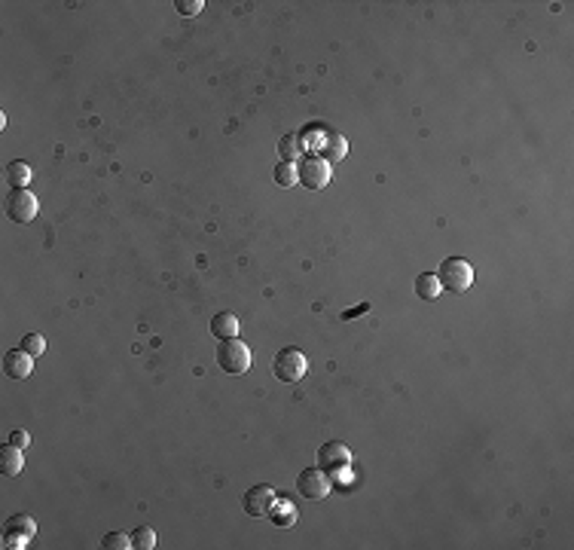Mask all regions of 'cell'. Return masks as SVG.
<instances>
[{
	"instance_id": "2",
	"label": "cell",
	"mask_w": 574,
	"mask_h": 550,
	"mask_svg": "<svg viewBox=\"0 0 574 550\" xmlns=\"http://www.w3.org/2000/svg\"><path fill=\"white\" fill-rule=\"evenodd\" d=\"M437 278H440V287H446V291L464 294L473 285V269H471L468 260H461V257H446L440 263V269H437Z\"/></svg>"
},
{
	"instance_id": "10",
	"label": "cell",
	"mask_w": 574,
	"mask_h": 550,
	"mask_svg": "<svg viewBox=\"0 0 574 550\" xmlns=\"http://www.w3.org/2000/svg\"><path fill=\"white\" fill-rule=\"evenodd\" d=\"M31 370H34V358L25 349H9L4 355V373L9 379H25V376H31Z\"/></svg>"
},
{
	"instance_id": "16",
	"label": "cell",
	"mask_w": 574,
	"mask_h": 550,
	"mask_svg": "<svg viewBox=\"0 0 574 550\" xmlns=\"http://www.w3.org/2000/svg\"><path fill=\"white\" fill-rule=\"evenodd\" d=\"M18 349H25L31 358H37V355H43L46 352V340H43V333H28L22 336V343H18Z\"/></svg>"
},
{
	"instance_id": "8",
	"label": "cell",
	"mask_w": 574,
	"mask_h": 550,
	"mask_svg": "<svg viewBox=\"0 0 574 550\" xmlns=\"http://www.w3.org/2000/svg\"><path fill=\"white\" fill-rule=\"evenodd\" d=\"M297 181L309 190H324L330 183V162L321 156H306L297 168Z\"/></svg>"
},
{
	"instance_id": "21",
	"label": "cell",
	"mask_w": 574,
	"mask_h": 550,
	"mask_svg": "<svg viewBox=\"0 0 574 550\" xmlns=\"http://www.w3.org/2000/svg\"><path fill=\"white\" fill-rule=\"evenodd\" d=\"M278 514H275V526H294V508L287 501H278Z\"/></svg>"
},
{
	"instance_id": "23",
	"label": "cell",
	"mask_w": 574,
	"mask_h": 550,
	"mask_svg": "<svg viewBox=\"0 0 574 550\" xmlns=\"http://www.w3.org/2000/svg\"><path fill=\"white\" fill-rule=\"evenodd\" d=\"M9 443H13V447H18V449H25V447H31V434L22 431V428H16L13 434H9Z\"/></svg>"
},
{
	"instance_id": "17",
	"label": "cell",
	"mask_w": 574,
	"mask_h": 550,
	"mask_svg": "<svg viewBox=\"0 0 574 550\" xmlns=\"http://www.w3.org/2000/svg\"><path fill=\"white\" fill-rule=\"evenodd\" d=\"M275 183H278V187H294V183H297V168H294V162H285V159L278 162V168H275Z\"/></svg>"
},
{
	"instance_id": "19",
	"label": "cell",
	"mask_w": 574,
	"mask_h": 550,
	"mask_svg": "<svg viewBox=\"0 0 574 550\" xmlns=\"http://www.w3.org/2000/svg\"><path fill=\"white\" fill-rule=\"evenodd\" d=\"M324 150H327V156L343 159L345 156V138L343 134H324Z\"/></svg>"
},
{
	"instance_id": "15",
	"label": "cell",
	"mask_w": 574,
	"mask_h": 550,
	"mask_svg": "<svg viewBox=\"0 0 574 550\" xmlns=\"http://www.w3.org/2000/svg\"><path fill=\"white\" fill-rule=\"evenodd\" d=\"M132 547H138V550H153L156 547V532H153L150 526H138L132 532Z\"/></svg>"
},
{
	"instance_id": "22",
	"label": "cell",
	"mask_w": 574,
	"mask_h": 550,
	"mask_svg": "<svg viewBox=\"0 0 574 550\" xmlns=\"http://www.w3.org/2000/svg\"><path fill=\"white\" fill-rule=\"evenodd\" d=\"M174 6H178V13H180V16H199L205 4H202V0H178Z\"/></svg>"
},
{
	"instance_id": "6",
	"label": "cell",
	"mask_w": 574,
	"mask_h": 550,
	"mask_svg": "<svg viewBox=\"0 0 574 550\" xmlns=\"http://www.w3.org/2000/svg\"><path fill=\"white\" fill-rule=\"evenodd\" d=\"M330 483H333V480H330L321 468H306V471H299V477H297V492L309 501H321V498L330 495Z\"/></svg>"
},
{
	"instance_id": "14",
	"label": "cell",
	"mask_w": 574,
	"mask_h": 550,
	"mask_svg": "<svg viewBox=\"0 0 574 550\" xmlns=\"http://www.w3.org/2000/svg\"><path fill=\"white\" fill-rule=\"evenodd\" d=\"M6 181H9V187L13 190H22L28 187V181H31V168H28V162H9L6 166Z\"/></svg>"
},
{
	"instance_id": "1",
	"label": "cell",
	"mask_w": 574,
	"mask_h": 550,
	"mask_svg": "<svg viewBox=\"0 0 574 550\" xmlns=\"http://www.w3.org/2000/svg\"><path fill=\"white\" fill-rule=\"evenodd\" d=\"M217 367L229 376H241L251 370V349L239 336H229V340H220L217 345Z\"/></svg>"
},
{
	"instance_id": "9",
	"label": "cell",
	"mask_w": 574,
	"mask_h": 550,
	"mask_svg": "<svg viewBox=\"0 0 574 550\" xmlns=\"http://www.w3.org/2000/svg\"><path fill=\"white\" fill-rule=\"evenodd\" d=\"M37 535V523L28 514H16L4 526V547H28Z\"/></svg>"
},
{
	"instance_id": "12",
	"label": "cell",
	"mask_w": 574,
	"mask_h": 550,
	"mask_svg": "<svg viewBox=\"0 0 574 550\" xmlns=\"http://www.w3.org/2000/svg\"><path fill=\"white\" fill-rule=\"evenodd\" d=\"M25 468V459H22V449L13 447V443H6V447H0V471H4L6 477H16L22 474Z\"/></svg>"
},
{
	"instance_id": "5",
	"label": "cell",
	"mask_w": 574,
	"mask_h": 550,
	"mask_svg": "<svg viewBox=\"0 0 574 550\" xmlns=\"http://www.w3.org/2000/svg\"><path fill=\"white\" fill-rule=\"evenodd\" d=\"M348 465H352V452H348L345 443L330 440V443H324V447L318 449V468L324 471L330 480H333L336 474H343V471H348Z\"/></svg>"
},
{
	"instance_id": "13",
	"label": "cell",
	"mask_w": 574,
	"mask_h": 550,
	"mask_svg": "<svg viewBox=\"0 0 574 550\" xmlns=\"http://www.w3.org/2000/svg\"><path fill=\"white\" fill-rule=\"evenodd\" d=\"M440 278H437L434 273H422L415 278V294H418V300H427V303H434L437 297H440Z\"/></svg>"
},
{
	"instance_id": "3",
	"label": "cell",
	"mask_w": 574,
	"mask_h": 550,
	"mask_svg": "<svg viewBox=\"0 0 574 550\" xmlns=\"http://www.w3.org/2000/svg\"><path fill=\"white\" fill-rule=\"evenodd\" d=\"M309 370V361L306 355L294 349V345H287V349H281L275 355V361H272V373H275V379L281 382H299Z\"/></svg>"
},
{
	"instance_id": "18",
	"label": "cell",
	"mask_w": 574,
	"mask_h": 550,
	"mask_svg": "<svg viewBox=\"0 0 574 550\" xmlns=\"http://www.w3.org/2000/svg\"><path fill=\"white\" fill-rule=\"evenodd\" d=\"M101 547H107V550H129V547H132V535L107 532V535L101 538Z\"/></svg>"
},
{
	"instance_id": "11",
	"label": "cell",
	"mask_w": 574,
	"mask_h": 550,
	"mask_svg": "<svg viewBox=\"0 0 574 550\" xmlns=\"http://www.w3.org/2000/svg\"><path fill=\"white\" fill-rule=\"evenodd\" d=\"M239 331H241L239 315H232V312H217V315L211 318V333H214V336H220V340L239 336Z\"/></svg>"
},
{
	"instance_id": "20",
	"label": "cell",
	"mask_w": 574,
	"mask_h": 550,
	"mask_svg": "<svg viewBox=\"0 0 574 550\" xmlns=\"http://www.w3.org/2000/svg\"><path fill=\"white\" fill-rule=\"evenodd\" d=\"M297 150H299V134H290V138L281 141V156H285V162L294 159Z\"/></svg>"
},
{
	"instance_id": "24",
	"label": "cell",
	"mask_w": 574,
	"mask_h": 550,
	"mask_svg": "<svg viewBox=\"0 0 574 550\" xmlns=\"http://www.w3.org/2000/svg\"><path fill=\"white\" fill-rule=\"evenodd\" d=\"M367 309H369V303H361V306H355V309H345V312H343V321H352V318L364 315Z\"/></svg>"
},
{
	"instance_id": "4",
	"label": "cell",
	"mask_w": 574,
	"mask_h": 550,
	"mask_svg": "<svg viewBox=\"0 0 574 550\" xmlns=\"http://www.w3.org/2000/svg\"><path fill=\"white\" fill-rule=\"evenodd\" d=\"M4 208H6V217L13 220V224H31V220L37 217V199L34 193L22 187V190H9L6 199H4Z\"/></svg>"
},
{
	"instance_id": "7",
	"label": "cell",
	"mask_w": 574,
	"mask_h": 550,
	"mask_svg": "<svg viewBox=\"0 0 574 550\" xmlns=\"http://www.w3.org/2000/svg\"><path fill=\"white\" fill-rule=\"evenodd\" d=\"M275 501H278V492L266 486V483H257V486H251L245 495H241V508H245V514L248 517H266L272 508H275Z\"/></svg>"
}]
</instances>
